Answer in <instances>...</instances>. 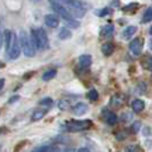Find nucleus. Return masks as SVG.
Wrapping results in <instances>:
<instances>
[{"label": "nucleus", "instance_id": "c9c22d12", "mask_svg": "<svg viewBox=\"0 0 152 152\" xmlns=\"http://www.w3.org/2000/svg\"><path fill=\"white\" fill-rule=\"evenodd\" d=\"M149 33H151V34H152V27H151V30H149Z\"/></svg>", "mask_w": 152, "mask_h": 152}, {"label": "nucleus", "instance_id": "5701e85b", "mask_svg": "<svg viewBox=\"0 0 152 152\" xmlns=\"http://www.w3.org/2000/svg\"><path fill=\"white\" fill-rule=\"evenodd\" d=\"M111 9L110 7H106V9H103V10H99V11H96V14L97 16H100V17H103V16H107V14H111Z\"/></svg>", "mask_w": 152, "mask_h": 152}, {"label": "nucleus", "instance_id": "a878e982", "mask_svg": "<svg viewBox=\"0 0 152 152\" xmlns=\"http://www.w3.org/2000/svg\"><path fill=\"white\" fill-rule=\"evenodd\" d=\"M58 106H59L61 110H68L69 109V102L68 100H61L59 103H58Z\"/></svg>", "mask_w": 152, "mask_h": 152}, {"label": "nucleus", "instance_id": "4be33fe9", "mask_svg": "<svg viewBox=\"0 0 152 152\" xmlns=\"http://www.w3.org/2000/svg\"><path fill=\"white\" fill-rule=\"evenodd\" d=\"M87 97L90 99L92 102H96V100L99 99V93H97V90H94V89L89 90V93H87Z\"/></svg>", "mask_w": 152, "mask_h": 152}, {"label": "nucleus", "instance_id": "a211bd4d", "mask_svg": "<svg viewBox=\"0 0 152 152\" xmlns=\"http://www.w3.org/2000/svg\"><path fill=\"white\" fill-rule=\"evenodd\" d=\"M58 37H59L61 39H68V38L72 37V33L69 31V28H62L59 31V34H58Z\"/></svg>", "mask_w": 152, "mask_h": 152}, {"label": "nucleus", "instance_id": "20e7f679", "mask_svg": "<svg viewBox=\"0 0 152 152\" xmlns=\"http://www.w3.org/2000/svg\"><path fill=\"white\" fill-rule=\"evenodd\" d=\"M20 51H21L20 39H18V37L14 34V37H13V44H11L10 49L7 51V56H9L10 59H17V58H18V55H20Z\"/></svg>", "mask_w": 152, "mask_h": 152}, {"label": "nucleus", "instance_id": "423d86ee", "mask_svg": "<svg viewBox=\"0 0 152 152\" xmlns=\"http://www.w3.org/2000/svg\"><path fill=\"white\" fill-rule=\"evenodd\" d=\"M44 21H45V26H48L49 28H56L59 26V18L56 14H47L44 17Z\"/></svg>", "mask_w": 152, "mask_h": 152}, {"label": "nucleus", "instance_id": "7c9ffc66", "mask_svg": "<svg viewBox=\"0 0 152 152\" xmlns=\"http://www.w3.org/2000/svg\"><path fill=\"white\" fill-rule=\"evenodd\" d=\"M62 152H75V149H73V148H65Z\"/></svg>", "mask_w": 152, "mask_h": 152}, {"label": "nucleus", "instance_id": "2eb2a0df", "mask_svg": "<svg viewBox=\"0 0 152 152\" xmlns=\"http://www.w3.org/2000/svg\"><path fill=\"white\" fill-rule=\"evenodd\" d=\"M137 31V27H134V26H130V27H127L124 30V33H123V37L125 38V39H130L134 34H135Z\"/></svg>", "mask_w": 152, "mask_h": 152}, {"label": "nucleus", "instance_id": "c85d7f7f", "mask_svg": "<svg viewBox=\"0 0 152 152\" xmlns=\"http://www.w3.org/2000/svg\"><path fill=\"white\" fill-rule=\"evenodd\" d=\"M117 6H120V0H113L111 1V7H117Z\"/></svg>", "mask_w": 152, "mask_h": 152}, {"label": "nucleus", "instance_id": "f704fd0d", "mask_svg": "<svg viewBox=\"0 0 152 152\" xmlns=\"http://www.w3.org/2000/svg\"><path fill=\"white\" fill-rule=\"evenodd\" d=\"M33 152H39V149H35V151H33Z\"/></svg>", "mask_w": 152, "mask_h": 152}, {"label": "nucleus", "instance_id": "9d476101", "mask_svg": "<svg viewBox=\"0 0 152 152\" xmlns=\"http://www.w3.org/2000/svg\"><path fill=\"white\" fill-rule=\"evenodd\" d=\"M87 110H89V107H87L86 103H77L73 107V114L75 115H83V114L87 113Z\"/></svg>", "mask_w": 152, "mask_h": 152}, {"label": "nucleus", "instance_id": "bb28decb", "mask_svg": "<svg viewBox=\"0 0 152 152\" xmlns=\"http://www.w3.org/2000/svg\"><path fill=\"white\" fill-rule=\"evenodd\" d=\"M52 103H54V102H52V99L51 97H45V99H42V100L39 102L41 106H52Z\"/></svg>", "mask_w": 152, "mask_h": 152}, {"label": "nucleus", "instance_id": "aec40b11", "mask_svg": "<svg viewBox=\"0 0 152 152\" xmlns=\"http://www.w3.org/2000/svg\"><path fill=\"white\" fill-rule=\"evenodd\" d=\"M152 20V7H148L147 11L144 13V17H142V23H149Z\"/></svg>", "mask_w": 152, "mask_h": 152}, {"label": "nucleus", "instance_id": "7ed1b4c3", "mask_svg": "<svg viewBox=\"0 0 152 152\" xmlns=\"http://www.w3.org/2000/svg\"><path fill=\"white\" fill-rule=\"evenodd\" d=\"M90 121L89 120H85V121H69L66 123V130L68 131H83L90 127Z\"/></svg>", "mask_w": 152, "mask_h": 152}, {"label": "nucleus", "instance_id": "4468645a", "mask_svg": "<svg viewBox=\"0 0 152 152\" xmlns=\"http://www.w3.org/2000/svg\"><path fill=\"white\" fill-rule=\"evenodd\" d=\"M102 52H103L106 56L111 55L114 52V44L113 42H106L103 47H102Z\"/></svg>", "mask_w": 152, "mask_h": 152}, {"label": "nucleus", "instance_id": "b1692460", "mask_svg": "<svg viewBox=\"0 0 152 152\" xmlns=\"http://www.w3.org/2000/svg\"><path fill=\"white\" fill-rule=\"evenodd\" d=\"M138 9V3H131V4H127L125 7H123L124 11H134Z\"/></svg>", "mask_w": 152, "mask_h": 152}, {"label": "nucleus", "instance_id": "412c9836", "mask_svg": "<svg viewBox=\"0 0 152 152\" xmlns=\"http://www.w3.org/2000/svg\"><path fill=\"white\" fill-rule=\"evenodd\" d=\"M66 26L69 28H77L79 26H80V23L77 21V20H75V18H71V20H65Z\"/></svg>", "mask_w": 152, "mask_h": 152}, {"label": "nucleus", "instance_id": "f8f14e48", "mask_svg": "<svg viewBox=\"0 0 152 152\" xmlns=\"http://www.w3.org/2000/svg\"><path fill=\"white\" fill-rule=\"evenodd\" d=\"M145 109V103L140 100V99H135L134 102H132V110H134V113H142Z\"/></svg>", "mask_w": 152, "mask_h": 152}, {"label": "nucleus", "instance_id": "c756f323", "mask_svg": "<svg viewBox=\"0 0 152 152\" xmlns=\"http://www.w3.org/2000/svg\"><path fill=\"white\" fill-rule=\"evenodd\" d=\"M76 152H90V151H89L87 148H79V149H77Z\"/></svg>", "mask_w": 152, "mask_h": 152}, {"label": "nucleus", "instance_id": "6ab92c4d", "mask_svg": "<svg viewBox=\"0 0 152 152\" xmlns=\"http://www.w3.org/2000/svg\"><path fill=\"white\" fill-rule=\"evenodd\" d=\"M38 149H39V152H59L56 145H47V147H41Z\"/></svg>", "mask_w": 152, "mask_h": 152}, {"label": "nucleus", "instance_id": "6e6552de", "mask_svg": "<svg viewBox=\"0 0 152 152\" xmlns=\"http://www.w3.org/2000/svg\"><path fill=\"white\" fill-rule=\"evenodd\" d=\"M103 118L109 125L117 124V121H118V117H117L113 111H109V110H104L103 111Z\"/></svg>", "mask_w": 152, "mask_h": 152}, {"label": "nucleus", "instance_id": "393cba45", "mask_svg": "<svg viewBox=\"0 0 152 152\" xmlns=\"http://www.w3.org/2000/svg\"><path fill=\"white\" fill-rule=\"evenodd\" d=\"M124 152H141V148L138 147V145H128V147L125 148Z\"/></svg>", "mask_w": 152, "mask_h": 152}, {"label": "nucleus", "instance_id": "dca6fc26", "mask_svg": "<svg viewBox=\"0 0 152 152\" xmlns=\"http://www.w3.org/2000/svg\"><path fill=\"white\" fill-rule=\"evenodd\" d=\"M45 113H47V110H45V109H44V110L37 109L33 113V121H38V120H41L44 115H45Z\"/></svg>", "mask_w": 152, "mask_h": 152}, {"label": "nucleus", "instance_id": "0eeeda50", "mask_svg": "<svg viewBox=\"0 0 152 152\" xmlns=\"http://www.w3.org/2000/svg\"><path fill=\"white\" fill-rule=\"evenodd\" d=\"M37 30V35H38V39L41 42V47L42 49H47L49 47V42H48V37H47V33L44 31L42 28H35Z\"/></svg>", "mask_w": 152, "mask_h": 152}, {"label": "nucleus", "instance_id": "cd10ccee", "mask_svg": "<svg viewBox=\"0 0 152 152\" xmlns=\"http://www.w3.org/2000/svg\"><path fill=\"white\" fill-rule=\"evenodd\" d=\"M138 128H140V123H135V124L132 125V132H137Z\"/></svg>", "mask_w": 152, "mask_h": 152}, {"label": "nucleus", "instance_id": "72a5a7b5", "mask_svg": "<svg viewBox=\"0 0 152 152\" xmlns=\"http://www.w3.org/2000/svg\"><path fill=\"white\" fill-rule=\"evenodd\" d=\"M31 1H34V3H38V1H39V0H31Z\"/></svg>", "mask_w": 152, "mask_h": 152}, {"label": "nucleus", "instance_id": "473e14b6", "mask_svg": "<svg viewBox=\"0 0 152 152\" xmlns=\"http://www.w3.org/2000/svg\"><path fill=\"white\" fill-rule=\"evenodd\" d=\"M17 99H18V97H17V96H14V97H13V99H11V100H10V103H13V102H16Z\"/></svg>", "mask_w": 152, "mask_h": 152}, {"label": "nucleus", "instance_id": "ddd939ff", "mask_svg": "<svg viewBox=\"0 0 152 152\" xmlns=\"http://www.w3.org/2000/svg\"><path fill=\"white\" fill-rule=\"evenodd\" d=\"M30 37H31V39H33V44H34V47H35V49H42V47H41V42H39V39H38L37 30H35V28H33V30H31Z\"/></svg>", "mask_w": 152, "mask_h": 152}, {"label": "nucleus", "instance_id": "2f4dec72", "mask_svg": "<svg viewBox=\"0 0 152 152\" xmlns=\"http://www.w3.org/2000/svg\"><path fill=\"white\" fill-rule=\"evenodd\" d=\"M3 86H4V79L0 80V89H3Z\"/></svg>", "mask_w": 152, "mask_h": 152}, {"label": "nucleus", "instance_id": "f03ea898", "mask_svg": "<svg viewBox=\"0 0 152 152\" xmlns=\"http://www.w3.org/2000/svg\"><path fill=\"white\" fill-rule=\"evenodd\" d=\"M51 7H52V10L55 11V14L61 16L64 20H71V18H73L71 14V11L68 10L66 6L61 4V3H56V1H51Z\"/></svg>", "mask_w": 152, "mask_h": 152}, {"label": "nucleus", "instance_id": "1a4fd4ad", "mask_svg": "<svg viewBox=\"0 0 152 152\" xmlns=\"http://www.w3.org/2000/svg\"><path fill=\"white\" fill-rule=\"evenodd\" d=\"M92 65V56L90 55H80L79 56V66L82 69H87Z\"/></svg>", "mask_w": 152, "mask_h": 152}, {"label": "nucleus", "instance_id": "f3484780", "mask_svg": "<svg viewBox=\"0 0 152 152\" xmlns=\"http://www.w3.org/2000/svg\"><path fill=\"white\" fill-rule=\"evenodd\" d=\"M55 76H56V71H55V69H49V71H47L42 75V80L48 82V80H51V79H54Z\"/></svg>", "mask_w": 152, "mask_h": 152}, {"label": "nucleus", "instance_id": "9b49d317", "mask_svg": "<svg viewBox=\"0 0 152 152\" xmlns=\"http://www.w3.org/2000/svg\"><path fill=\"white\" fill-rule=\"evenodd\" d=\"M114 33V27L111 24H107V26H104L102 28V31H100V38H109L111 37Z\"/></svg>", "mask_w": 152, "mask_h": 152}, {"label": "nucleus", "instance_id": "39448f33", "mask_svg": "<svg viewBox=\"0 0 152 152\" xmlns=\"http://www.w3.org/2000/svg\"><path fill=\"white\" fill-rule=\"evenodd\" d=\"M142 45H144V39L142 38H134L130 42V51L132 52V55H138L142 52Z\"/></svg>", "mask_w": 152, "mask_h": 152}, {"label": "nucleus", "instance_id": "f257e3e1", "mask_svg": "<svg viewBox=\"0 0 152 152\" xmlns=\"http://www.w3.org/2000/svg\"><path fill=\"white\" fill-rule=\"evenodd\" d=\"M18 39H20V45H21V49H23V52H24V55L28 56V58H33L34 55H35V47H34L31 37H28L26 31H20Z\"/></svg>", "mask_w": 152, "mask_h": 152}]
</instances>
